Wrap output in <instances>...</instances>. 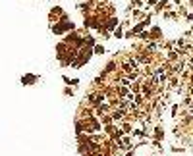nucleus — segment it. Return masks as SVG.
I'll return each instance as SVG.
<instances>
[{
    "label": "nucleus",
    "instance_id": "f257e3e1",
    "mask_svg": "<svg viewBox=\"0 0 193 156\" xmlns=\"http://www.w3.org/2000/svg\"><path fill=\"white\" fill-rule=\"evenodd\" d=\"M21 81H25V83H31V81H33V75H25V79H21Z\"/></svg>",
    "mask_w": 193,
    "mask_h": 156
}]
</instances>
